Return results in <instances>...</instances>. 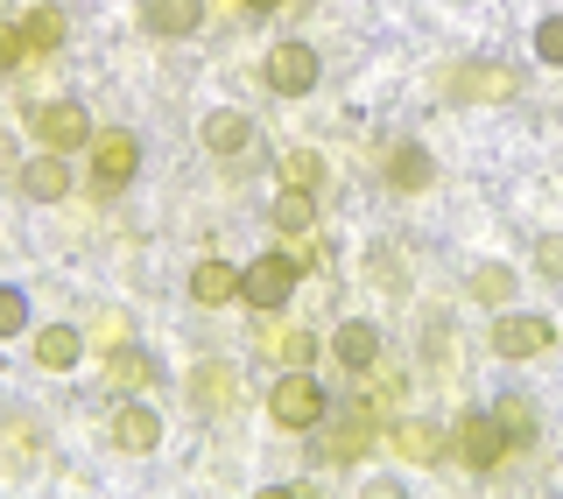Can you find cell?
Here are the masks:
<instances>
[{"instance_id": "obj_1", "label": "cell", "mask_w": 563, "mask_h": 499, "mask_svg": "<svg viewBox=\"0 0 563 499\" xmlns=\"http://www.w3.org/2000/svg\"><path fill=\"white\" fill-rule=\"evenodd\" d=\"M29 127H35V141H43L49 155L85 148V141H92V120H85L78 99H43V106H29Z\"/></svg>"}, {"instance_id": "obj_2", "label": "cell", "mask_w": 563, "mask_h": 499, "mask_svg": "<svg viewBox=\"0 0 563 499\" xmlns=\"http://www.w3.org/2000/svg\"><path fill=\"white\" fill-rule=\"evenodd\" d=\"M268 415L282 430H317V422H324V387H317L303 366H289V380H275V395H268Z\"/></svg>"}, {"instance_id": "obj_3", "label": "cell", "mask_w": 563, "mask_h": 499, "mask_svg": "<svg viewBox=\"0 0 563 499\" xmlns=\"http://www.w3.org/2000/svg\"><path fill=\"white\" fill-rule=\"evenodd\" d=\"M451 106H507L521 92V78L507 64H465V70H451Z\"/></svg>"}, {"instance_id": "obj_4", "label": "cell", "mask_w": 563, "mask_h": 499, "mask_svg": "<svg viewBox=\"0 0 563 499\" xmlns=\"http://www.w3.org/2000/svg\"><path fill=\"white\" fill-rule=\"evenodd\" d=\"M240 296L254 302V310H282V302L296 296V260H282V254H261L254 267H240Z\"/></svg>"}, {"instance_id": "obj_5", "label": "cell", "mask_w": 563, "mask_h": 499, "mask_svg": "<svg viewBox=\"0 0 563 499\" xmlns=\"http://www.w3.org/2000/svg\"><path fill=\"white\" fill-rule=\"evenodd\" d=\"M457 457H465L472 472H500L507 465V436H500V415H493V408L457 422Z\"/></svg>"}, {"instance_id": "obj_6", "label": "cell", "mask_w": 563, "mask_h": 499, "mask_svg": "<svg viewBox=\"0 0 563 499\" xmlns=\"http://www.w3.org/2000/svg\"><path fill=\"white\" fill-rule=\"evenodd\" d=\"M542 345H556V324H550V317L507 310L500 324H493V352H500V359H536Z\"/></svg>"}, {"instance_id": "obj_7", "label": "cell", "mask_w": 563, "mask_h": 499, "mask_svg": "<svg viewBox=\"0 0 563 499\" xmlns=\"http://www.w3.org/2000/svg\"><path fill=\"white\" fill-rule=\"evenodd\" d=\"M374 401H360V408H352V415L339 422V430H331L324 443H317V465H360V451H366V443H374Z\"/></svg>"}, {"instance_id": "obj_8", "label": "cell", "mask_w": 563, "mask_h": 499, "mask_svg": "<svg viewBox=\"0 0 563 499\" xmlns=\"http://www.w3.org/2000/svg\"><path fill=\"white\" fill-rule=\"evenodd\" d=\"M92 163H99V190L113 198V190L134 176V163H141V141L134 134H92Z\"/></svg>"}, {"instance_id": "obj_9", "label": "cell", "mask_w": 563, "mask_h": 499, "mask_svg": "<svg viewBox=\"0 0 563 499\" xmlns=\"http://www.w3.org/2000/svg\"><path fill=\"white\" fill-rule=\"evenodd\" d=\"M268 85L282 99H303L310 85H317V49H303V43H282L275 57H268Z\"/></svg>"}, {"instance_id": "obj_10", "label": "cell", "mask_w": 563, "mask_h": 499, "mask_svg": "<svg viewBox=\"0 0 563 499\" xmlns=\"http://www.w3.org/2000/svg\"><path fill=\"white\" fill-rule=\"evenodd\" d=\"M240 395V373L225 359H205L198 373H190V401H198V415H219V408H233Z\"/></svg>"}, {"instance_id": "obj_11", "label": "cell", "mask_w": 563, "mask_h": 499, "mask_svg": "<svg viewBox=\"0 0 563 499\" xmlns=\"http://www.w3.org/2000/svg\"><path fill=\"white\" fill-rule=\"evenodd\" d=\"M395 457H409V465H444L451 436L437 430V422H395Z\"/></svg>"}, {"instance_id": "obj_12", "label": "cell", "mask_w": 563, "mask_h": 499, "mask_svg": "<svg viewBox=\"0 0 563 499\" xmlns=\"http://www.w3.org/2000/svg\"><path fill=\"white\" fill-rule=\"evenodd\" d=\"M113 443H120V451H134V457H148L155 451V443H163V415H155V408H120V415H113Z\"/></svg>"}, {"instance_id": "obj_13", "label": "cell", "mask_w": 563, "mask_h": 499, "mask_svg": "<svg viewBox=\"0 0 563 499\" xmlns=\"http://www.w3.org/2000/svg\"><path fill=\"white\" fill-rule=\"evenodd\" d=\"M198 22H205L198 0H141V29L148 35H190Z\"/></svg>"}, {"instance_id": "obj_14", "label": "cell", "mask_w": 563, "mask_h": 499, "mask_svg": "<svg viewBox=\"0 0 563 499\" xmlns=\"http://www.w3.org/2000/svg\"><path fill=\"white\" fill-rule=\"evenodd\" d=\"M190 296H198L205 310H225V302L240 296V267H225V260H198V267H190Z\"/></svg>"}, {"instance_id": "obj_15", "label": "cell", "mask_w": 563, "mask_h": 499, "mask_svg": "<svg viewBox=\"0 0 563 499\" xmlns=\"http://www.w3.org/2000/svg\"><path fill=\"white\" fill-rule=\"evenodd\" d=\"M430 176H437V163H430V148H416V141H401V148L387 155V184L395 190H430Z\"/></svg>"}, {"instance_id": "obj_16", "label": "cell", "mask_w": 563, "mask_h": 499, "mask_svg": "<svg viewBox=\"0 0 563 499\" xmlns=\"http://www.w3.org/2000/svg\"><path fill=\"white\" fill-rule=\"evenodd\" d=\"M78 352H85V337L70 331V324H49V331H35V366L64 373V366H78Z\"/></svg>"}, {"instance_id": "obj_17", "label": "cell", "mask_w": 563, "mask_h": 499, "mask_svg": "<svg viewBox=\"0 0 563 499\" xmlns=\"http://www.w3.org/2000/svg\"><path fill=\"white\" fill-rule=\"evenodd\" d=\"M22 190L35 204H49V198H64L70 190V169H64V155H35V163L22 169Z\"/></svg>"}, {"instance_id": "obj_18", "label": "cell", "mask_w": 563, "mask_h": 499, "mask_svg": "<svg viewBox=\"0 0 563 499\" xmlns=\"http://www.w3.org/2000/svg\"><path fill=\"white\" fill-rule=\"evenodd\" d=\"M246 141H254V120H246V113H211L205 120V148L211 155H240Z\"/></svg>"}, {"instance_id": "obj_19", "label": "cell", "mask_w": 563, "mask_h": 499, "mask_svg": "<svg viewBox=\"0 0 563 499\" xmlns=\"http://www.w3.org/2000/svg\"><path fill=\"white\" fill-rule=\"evenodd\" d=\"M106 380H120V387H155L163 380V366L148 359V352H134V345H120L113 359H106Z\"/></svg>"}, {"instance_id": "obj_20", "label": "cell", "mask_w": 563, "mask_h": 499, "mask_svg": "<svg viewBox=\"0 0 563 499\" xmlns=\"http://www.w3.org/2000/svg\"><path fill=\"white\" fill-rule=\"evenodd\" d=\"M493 415H500V436H507V457H521V451H528V436H536V408H528L521 395H507L500 408H493Z\"/></svg>"}, {"instance_id": "obj_21", "label": "cell", "mask_w": 563, "mask_h": 499, "mask_svg": "<svg viewBox=\"0 0 563 499\" xmlns=\"http://www.w3.org/2000/svg\"><path fill=\"white\" fill-rule=\"evenodd\" d=\"M331 352H339L345 366H374V359H380V331H374V324H339Z\"/></svg>"}, {"instance_id": "obj_22", "label": "cell", "mask_w": 563, "mask_h": 499, "mask_svg": "<svg viewBox=\"0 0 563 499\" xmlns=\"http://www.w3.org/2000/svg\"><path fill=\"white\" fill-rule=\"evenodd\" d=\"M472 296H479L486 310H507V296H515V267H500V260L472 267Z\"/></svg>"}, {"instance_id": "obj_23", "label": "cell", "mask_w": 563, "mask_h": 499, "mask_svg": "<svg viewBox=\"0 0 563 499\" xmlns=\"http://www.w3.org/2000/svg\"><path fill=\"white\" fill-rule=\"evenodd\" d=\"M317 225V198L310 190H282L275 198V233H310Z\"/></svg>"}, {"instance_id": "obj_24", "label": "cell", "mask_w": 563, "mask_h": 499, "mask_svg": "<svg viewBox=\"0 0 563 499\" xmlns=\"http://www.w3.org/2000/svg\"><path fill=\"white\" fill-rule=\"evenodd\" d=\"M261 352L282 359V366H310L317 359V337L310 331H268V337H261Z\"/></svg>"}, {"instance_id": "obj_25", "label": "cell", "mask_w": 563, "mask_h": 499, "mask_svg": "<svg viewBox=\"0 0 563 499\" xmlns=\"http://www.w3.org/2000/svg\"><path fill=\"white\" fill-rule=\"evenodd\" d=\"M317 184H324L317 148H289V155H282V190H317Z\"/></svg>"}, {"instance_id": "obj_26", "label": "cell", "mask_w": 563, "mask_h": 499, "mask_svg": "<svg viewBox=\"0 0 563 499\" xmlns=\"http://www.w3.org/2000/svg\"><path fill=\"white\" fill-rule=\"evenodd\" d=\"M22 43H29V49H57V43H64V14H57V8H35L29 22H22Z\"/></svg>"}, {"instance_id": "obj_27", "label": "cell", "mask_w": 563, "mask_h": 499, "mask_svg": "<svg viewBox=\"0 0 563 499\" xmlns=\"http://www.w3.org/2000/svg\"><path fill=\"white\" fill-rule=\"evenodd\" d=\"M29 324V302H22V289H0V337H14Z\"/></svg>"}, {"instance_id": "obj_28", "label": "cell", "mask_w": 563, "mask_h": 499, "mask_svg": "<svg viewBox=\"0 0 563 499\" xmlns=\"http://www.w3.org/2000/svg\"><path fill=\"white\" fill-rule=\"evenodd\" d=\"M536 57L563 70V22H542V29H536Z\"/></svg>"}, {"instance_id": "obj_29", "label": "cell", "mask_w": 563, "mask_h": 499, "mask_svg": "<svg viewBox=\"0 0 563 499\" xmlns=\"http://www.w3.org/2000/svg\"><path fill=\"white\" fill-rule=\"evenodd\" d=\"M22 29H0V78H8V70H22Z\"/></svg>"}, {"instance_id": "obj_30", "label": "cell", "mask_w": 563, "mask_h": 499, "mask_svg": "<svg viewBox=\"0 0 563 499\" xmlns=\"http://www.w3.org/2000/svg\"><path fill=\"white\" fill-rule=\"evenodd\" d=\"M536 260H542V275H550V281H563V233L542 240V246H536Z\"/></svg>"}, {"instance_id": "obj_31", "label": "cell", "mask_w": 563, "mask_h": 499, "mask_svg": "<svg viewBox=\"0 0 563 499\" xmlns=\"http://www.w3.org/2000/svg\"><path fill=\"white\" fill-rule=\"evenodd\" d=\"M246 8H282V0H246Z\"/></svg>"}]
</instances>
